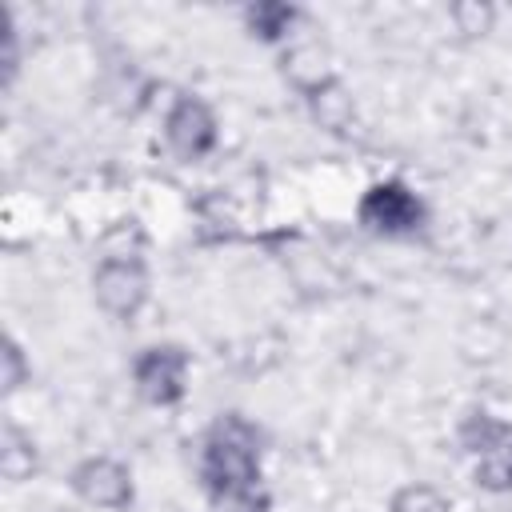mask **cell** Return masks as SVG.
Wrapping results in <instances>:
<instances>
[{"label":"cell","instance_id":"9","mask_svg":"<svg viewBox=\"0 0 512 512\" xmlns=\"http://www.w3.org/2000/svg\"><path fill=\"white\" fill-rule=\"evenodd\" d=\"M300 24V8L280 4V0H264V4H248L244 8V28L264 40V44H284Z\"/></svg>","mask_w":512,"mask_h":512},{"label":"cell","instance_id":"15","mask_svg":"<svg viewBox=\"0 0 512 512\" xmlns=\"http://www.w3.org/2000/svg\"><path fill=\"white\" fill-rule=\"evenodd\" d=\"M0 24H4V84H12L20 72V36H16V24L8 12L0 16Z\"/></svg>","mask_w":512,"mask_h":512},{"label":"cell","instance_id":"14","mask_svg":"<svg viewBox=\"0 0 512 512\" xmlns=\"http://www.w3.org/2000/svg\"><path fill=\"white\" fill-rule=\"evenodd\" d=\"M0 360H4V376H0L4 392H20V388L28 384V376H32V368H28L24 348H20L16 336H4V352H0Z\"/></svg>","mask_w":512,"mask_h":512},{"label":"cell","instance_id":"10","mask_svg":"<svg viewBox=\"0 0 512 512\" xmlns=\"http://www.w3.org/2000/svg\"><path fill=\"white\" fill-rule=\"evenodd\" d=\"M308 100V108H312V120L320 124V128H328V132H348L352 128V120H356V108H352V96H348V88L332 76L328 84H320L316 92H308L304 96Z\"/></svg>","mask_w":512,"mask_h":512},{"label":"cell","instance_id":"11","mask_svg":"<svg viewBox=\"0 0 512 512\" xmlns=\"http://www.w3.org/2000/svg\"><path fill=\"white\" fill-rule=\"evenodd\" d=\"M36 468H40L36 440H32L24 428L4 424V436H0V472H4V480L24 484V480H32Z\"/></svg>","mask_w":512,"mask_h":512},{"label":"cell","instance_id":"6","mask_svg":"<svg viewBox=\"0 0 512 512\" xmlns=\"http://www.w3.org/2000/svg\"><path fill=\"white\" fill-rule=\"evenodd\" d=\"M68 484L88 508H104V512H124L132 504V496H136L132 472L112 456H84L72 468Z\"/></svg>","mask_w":512,"mask_h":512},{"label":"cell","instance_id":"7","mask_svg":"<svg viewBox=\"0 0 512 512\" xmlns=\"http://www.w3.org/2000/svg\"><path fill=\"white\" fill-rule=\"evenodd\" d=\"M460 444L468 456H492V452H512V420H500L492 412H468L460 420Z\"/></svg>","mask_w":512,"mask_h":512},{"label":"cell","instance_id":"1","mask_svg":"<svg viewBox=\"0 0 512 512\" xmlns=\"http://www.w3.org/2000/svg\"><path fill=\"white\" fill-rule=\"evenodd\" d=\"M200 480L216 508L260 492V432L240 412H224L200 444Z\"/></svg>","mask_w":512,"mask_h":512},{"label":"cell","instance_id":"2","mask_svg":"<svg viewBox=\"0 0 512 512\" xmlns=\"http://www.w3.org/2000/svg\"><path fill=\"white\" fill-rule=\"evenodd\" d=\"M356 220L376 236L404 240L428 224V208L404 180H376L364 188V196L356 204Z\"/></svg>","mask_w":512,"mask_h":512},{"label":"cell","instance_id":"5","mask_svg":"<svg viewBox=\"0 0 512 512\" xmlns=\"http://www.w3.org/2000/svg\"><path fill=\"white\" fill-rule=\"evenodd\" d=\"M164 140H168V148L180 160H204L216 148V140H220L216 112L200 96H192V92L176 96L168 116H164Z\"/></svg>","mask_w":512,"mask_h":512},{"label":"cell","instance_id":"16","mask_svg":"<svg viewBox=\"0 0 512 512\" xmlns=\"http://www.w3.org/2000/svg\"><path fill=\"white\" fill-rule=\"evenodd\" d=\"M452 20L460 24V32H488V24H492V8L460 4V8H452Z\"/></svg>","mask_w":512,"mask_h":512},{"label":"cell","instance_id":"3","mask_svg":"<svg viewBox=\"0 0 512 512\" xmlns=\"http://www.w3.org/2000/svg\"><path fill=\"white\" fill-rule=\"evenodd\" d=\"M92 296L112 320L140 316L148 300V268L136 252H108L92 272Z\"/></svg>","mask_w":512,"mask_h":512},{"label":"cell","instance_id":"13","mask_svg":"<svg viewBox=\"0 0 512 512\" xmlns=\"http://www.w3.org/2000/svg\"><path fill=\"white\" fill-rule=\"evenodd\" d=\"M476 484L484 492H512V452H492V456H480L476 468H472Z\"/></svg>","mask_w":512,"mask_h":512},{"label":"cell","instance_id":"4","mask_svg":"<svg viewBox=\"0 0 512 512\" xmlns=\"http://www.w3.org/2000/svg\"><path fill=\"white\" fill-rule=\"evenodd\" d=\"M132 384L152 408H176L188 392V352L180 344H148L132 360Z\"/></svg>","mask_w":512,"mask_h":512},{"label":"cell","instance_id":"8","mask_svg":"<svg viewBox=\"0 0 512 512\" xmlns=\"http://www.w3.org/2000/svg\"><path fill=\"white\" fill-rule=\"evenodd\" d=\"M284 76H288V84H292L300 96H308V92H316L320 84H328V80H332V68H328L324 48L312 44V40L288 44V52H284Z\"/></svg>","mask_w":512,"mask_h":512},{"label":"cell","instance_id":"17","mask_svg":"<svg viewBox=\"0 0 512 512\" xmlns=\"http://www.w3.org/2000/svg\"><path fill=\"white\" fill-rule=\"evenodd\" d=\"M220 512H268V492L260 488V492H248V496H236V500H228Z\"/></svg>","mask_w":512,"mask_h":512},{"label":"cell","instance_id":"12","mask_svg":"<svg viewBox=\"0 0 512 512\" xmlns=\"http://www.w3.org/2000/svg\"><path fill=\"white\" fill-rule=\"evenodd\" d=\"M388 512H452V504L432 484H404L392 492Z\"/></svg>","mask_w":512,"mask_h":512}]
</instances>
